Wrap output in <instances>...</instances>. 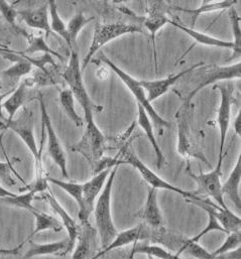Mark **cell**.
Segmentation results:
<instances>
[{"label":"cell","instance_id":"obj_7","mask_svg":"<svg viewBox=\"0 0 241 259\" xmlns=\"http://www.w3.org/2000/svg\"><path fill=\"white\" fill-rule=\"evenodd\" d=\"M33 116L32 112L28 108H23L19 113L17 118H13L8 121L4 130H12L15 134L19 136V138L23 141V143L27 146L29 151L31 152L34 161H35V175L39 172H44L43 163H42V150L38 149V146L35 141L34 133H33Z\"/></svg>","mask_w":241,"mask_h":259},{"label":"cell","instance_id":"obj_3","mask_svg":"<svg viewBox=\"0 0 241 259\" xmlns=\"http://www.w3.org/2000/svg\"><path fill=\"white\" fill-rule=\"evenodd\" d=\"M191 72L192 78L188 91L185 92L183 96V101L186 104H191L194 97L204 88L220 82V81H230L234 79H239L241 77V63H233L229 66H200Z\"/></svg>","mask_w":241,"mask_h":259},{"label":"cell","instance_id":"obj_31","mask_svg":"<svg viewBox=\"0 0 241 259\" xmlns=\"http://www.w3.org/2000/svg\"><path fill=\"white\" fill-rule=\"evenodd\" d=\"M26 39L28 41L27 49L23 52L24 55L26 54H35V53H44V54H50L55 58H58L61 62H64L63 56H61L59 53L55 52L46 41L44 38L43 33L35 34V33H28L26 36Z\"/></svg>","mask_w":241,"mask_h":259},{"label":"cell","instance_id":"obj_35","mask_svg":"<svg viewBox=\"0 0 241 259\" xmlns=\"http://www.w3.org/2000/svg\"><path fill=\"white\" fill-rule=\"evenodd\" d=\"M183 253H186L192 257L201 259H211L212 255L209 253L205 248H203L201 245L198 244V242H190L188 239L184 241L182 246L178 249L177 253L175 254L178 257H180Z\"/></svg>","mask_w":241,"mask_h":259},{"label":"cell","instance_id":"obj_26","mask_svg":"<svg viewBox=\"0 0 241 259\" xmlns=\"http://www.w3.org/2000/svg\"><path fill=\"white\" fill-rule=\"evenodd\" d=\"M68 245V239L52 242V243H45V244H38L34 242H30V246L26 253L24 254V258H32L36 256H44V255H57L62 252V255H64V252Z\"/></svg>","mask_w":241,"mask_h":259},{"label":"cell","instance_id":"obj_2","mask_svg":"<svg viewBox=\"0 0 241 259\" xmlns=\"http://www.w3.org/2000/svg\"><path fill=\"white\" fill-rule=\"evenodd\" d=\"M119 164H115L111 167V170L108 175V178L104 184V187L97 198L93 213L95 217V224L101 241V247L104 249L107 245L111 243L116 234L118 233L115 225L113 223L112 214H111V196L113 183L118 170Z\"/></svg>","mask_w":241,"mask_h":259},{"label":"cell","instance_id":"obj_13","mask_svg":"<svg viewBox=\"0 0 241 259\" xmlns=\"http://www.w3.org/2000/svg\"><path fill=\"white\" fill-rule=\"evenodd\" d=\"M219 90L221 101L220 106L218 108L217 112V118L216 122L219 127V156L218 157H224V147L227 137V132L229 130L230 124V118H231V107L233 103V94L235 91L234 85L231 82L223 83L220 85H217L215 87Z\"/></svg>","mask_w":241,"mask_h":259},{"label":"cell","instance_id":"obj_25","mask_svg":"<svg viewBox=\"0 0 241 259\" xmlns=\"http://www.w3.org/2000/svg\"><path fill=\"white\" fill-rule=\"evenodd\" d=\"M94 229L89 222L81 223L79 234L77 236V246L74 250V258H88L91 250V240L94 236Z\"/></svg>","mask_w":241,"mask_h":259},{"label":"cell","instance_id":"obj_29","mask_svg":"<svg viewBox=\"0 0 241 259\" xmlns=\"http://www.w3.org/2000/svg\"><path fill=\"white\" fill-rule=\"evenodd\" d=\"M48 5H49V15L51 18L50 26H51L52 31L57 33L58 35H60L72 50L73 47L71 45V41H70V38L68 35L67 24L65 23V21L62 19V17L59 14L57 0H48Z\"/></svg>","mask_w":241,"mask_h":259},{"label":"cell","instance_id":"obj_4","mask_svg":"<svg viewBox=\"0 0 241 259\" xmlns=\"http://www.w3.org/2000/svg\"><path fill=\"white\" fill-rule=\"evenodd\" d=\"M190 105L184 103L178 110L176 117L178 120V152L185 158H196L207 162L202 149L201 132L192 127Z\"/></svg>","mask_w":241,"mask_h":259},{"label":"cell","instance_id":"obj_14","mask_svg":"<svg viewBox=\"0 0 241 259\" xmlns=\"http://www.w3.org/2000/svg\"><path fill=\"white\" fill-rule=\"evenodd\" d=\"M155 229L156 228H151L148 225H146L145 223H142V224L134 226L133 228H130L125 231H122L120 233H117L116 236L114 237V239L111 241V243L109 245H107L104 249H102V251L98 252L94 256V258L100 257L107 252H110V251L120 248V247H124L131 243L134 244L136 242H140V241H144V240L153 242L154 236H155Z\"/></svg>","mask_w":241,"mask_h":259},{"label":"cell","instance_id":"obj_8","mask_svg":"<svg viewBox=\"0 0 241 259\" xmlns=\"http://www.w3.org/2000/svg\"><path fill=\"white\" fill-rule=\"evenodd\" d=\"M120 163L130 164L134 168L138 170V172L141 175L142 179L149 185V187L154 188L156 190H168L174 193L179 194L180 196L184 197L185 199H192V200H201L197 194V192H188L180 189L179 187L173 186L166 182L164 179H162L159 176H157L153 170H151L147 165H145L131 149H126L123 151V158L119 159Z\"/></svg>","mask_w":241,"mask_h":259},{"label":"cell","instance_id":"obj_5","mask_svg":"<svg viewBox=\"0 0 241 259\" xmlns=\"http://www.w3.org/2000/svg\"><path fill=\"white\" fill-rule=\"evenodd\" d=\"M100 60L102 61V63L105 66H107L111 71H113L114 74L123 82V84L127 87V89L130 91V93L135 98L136 103L140 104L145 109L147 115L149 116V118L153 122L154 127L158 130L159 135L164 134L165 128H170L171 127V123L168 120H166L165 118H163V116H160L157 113V111L154 109V107L151 105V103L148 102L145 90L140 85L138 80H136L135 78H133L132 76H130L129 74L124 72L118 66H116L111 60H109L105 55L101 54L100 55Z\"/></svg>","mask_w":241,"mask_h":259},{"label":"cell","instance_id":"obj_19","mask_svg":"<svg viewBox=\"0 0 241 259\" xmlns=\"http://www.w3.org/2000/svg\"><path fill=\"white\" fill-rule=\"evenodd\" d=\"M30 88L25 84L23 80L19 82V84L13 89V91L6 97V99L2 102V108L6 111L7 117L5 124L12 120L19 109L26 103L28 100V92ZM4 124V126H5ZM4 130V127H3Z\"/></svg>","mask_w":241,"mask_h":259},{"label":"cell","instance_id":"obj_33","mask_svg":"<svg viewBox=\"0 0 241 259\" xmlns=\"http://www.w3.org/2000/svg\"><path fill=\"white\" fill-rule=\"evenodd\" d=\"M94 19H95L94 16L88 17V16H85L83 12H78L69 20L67 24V31H68V35H69L72 47L73 45L76 44V39L80 31Z\"/></svg>","mask_w":241,"mask_h":259},{"label":"cell","instance_id":"obj_41","mask_svg":"<svg viewBox=\"0 0 241 259\" xmlns=\"http://www.w3.org/2000/svg\"><path fill=\"white\" fill-rule=\"evenodd\" d=\"M218 257H219V258L240 259V247H238V248H236V249H232V250L227 251V252H225V253H222V254H220Z\"/></svg>","mask_w":241,"mask_h":259},{"label":"cell","instance_id":"obj_32","mask_svg":"<svg viewBox=\"0 0 241 259\" xmlns=\"http://www.w3.org/2000/svg\"><path fill=\"white\" fill-rule=\"evenodd\" d=\"M28 191L21 194V195H15L13 197H5L0 199V201L11 205V206H15L18 208H22L28 212H31L33 210H35L36 208L32 205V201L34 199V196L38 193V191L33 188L32 186H27Z\"/></svg>","mask_w":241,"mask_h":259},{"label":"cell","instance_id":"obj_37","mask_svg":"<svg viewBox=\"0 0 241 259\" xmlns=\"http://www.w3.org/2000/svg\"><path fill=\"white\" fill-rule=\"evenodd\" d=\"M228 236L226 238V240L224 241V243L218 248L216 249L213 253H211L212 258L218 257L220 254L225 253L227 251H230L232 249H236L238 247H240L241 243V232L240 230H236V231H231L227 233Z\"/></svg>","mask_w":241,"mask_h":259},{"label":"cell","instance_id":"obj_39","mask_svg":"<svg viewBox=\"0 0 241 259\" xmlns=\"http://www.w3.org/2000/svg\"><path fill=\"white\" fill-rule=\"evenodd\" d=\"M13 167L10 162L0 161V180L7 187H13L16 183L12 177Z\"/></svg>","mask_w":241,"mask_h":259},{"label":"cell","instance_id":"obj_30","mask_svg":"<svg viewBox=\"0 0 241 259\" xmlns=\"http://www.w3.org/2000/svg\"><path fill=\"white\" fill-rule=\"evenodd\" d=\"M59 102L65 112V114L69 117V119L77 126L81 127L84 125L82 117L77 113L75 108V98L73 96V93L71 90L63 89L60 91L59 94Z\"/></svg>","mask_w":241,"mask_h":259},{"label":"cell","instance_id":"obj_21","mask_svg":"<svg viewBox=\"0 0 241 259\" xmlns=\"http://www.w3.org/2000/svg\"><path fill=\"white\" fill-rule=\"evenodd\" d=\"M139 217L144 221L146 225L151 228H159L163 226V215L157 202V190L154 188H148V195L143 210L139 214Z\"/></svg>","mask_w":241,"mask_h":259},{"label":"cell","instance_id":"obj_23","mask_svg":"<svg viewBox=\"0 0 241 259\" xmlns=\"http://www.w3.org/2000/svg\"><path fill=\"white\" fill-rule=\"evenodd\" d=\"M240 181H241V156H238L236 164L231 170L227 181L222 185V194L227 197L231 203L234 204L235 208L240 211Z\"/></svg>","mask_w":241,"mask_h":259},{"label":"cell","instance_id":"obj_38","mask_svg":"<svg viewBox=\"0 0 241 259\" xmlns=\"http://www.w3.org/2000/svg\"><path fill=\"white\" fill-rule=\"evenodd\" d=\"M207 215H208V223H207L206 227L200 233H198L195 237H193L191 239H188L190 242H199V240L203 236H205L206 234H208L209 232H212V231H221V232L225 233V230L220 225L218 220L212 214H210V213H207Z\"/></svg>","mask_w":241,"mask_h":259},{"label":"cell","instance_id":"obj_40","mask_svg":"<svg viewBox=\"0 0 241 259\" xmlns=\"http://www.w3.org/2000/svg\"><path fill=\"white\" fill-rule=\"evenodd\" d=\"M13 90H8V91H5L3 93L0 94V130H3L4 127V124L6 122V117L3 115L2 113V102L4 101V99L12 92Z\"/></svg>","mask_w":241,"mask_h":259},{"label":"cell","instance_id":"obj_22","mask_svg":"<svg viewBox=\"0 0 241 259\" xmlns=\"http://www.w3.org/2000/svg\"><path fill=\"white\" fill-rule=\"evenodd\" d=\"M170 24H172L173 26L177 27L178 29L184 31L185 33H187L191 38L194 39L195 44H199V45H203V46H207V47H216V48H221V49H228V50H232L233 49V42L232 41H226L223 39H219L217 37H214L212 35H209L205 32H201L198 31L196 29H194L193 27H188L186 25H183L182 23L175 21V20H170L169 22Z\"/></svg>","mask_w":241,"mask_h":259},{"label":"cell","instance_id":"obj_18","mask_svg":"<svg viewBox=\"0 0 241 259\" xmlns=\"http://www.w3.org/2000/svg\"><path fill=\"white\" fill-rule=\"evenodd\" d=\"M18 16L29 27L37 30L45 31L47 36L53 33L50 26V15L48 2L34 9H26L18 11Z\"/></svg>","mask_w":241,"mask_h":259},{"label":"cell","instance_id":"obj_46","mask_svg":"<svg viewBox=\"0 0 241 259\" xmlns=\"http://www.w3.org/2000/svg\"><path fill=\"white\" fill-rule=\"evenodd\" d=\"M215 0H202V4H205V3H209V2H213Z\"/></svg>","mask_w":241,"mask_h":259},{"label":"cell","instance_id":"obj_42","mask_svg":"<svg viewBox=\"0 0 241 259\" xmlns=\"http://www.w3.org/2000/svg\"><path fill=\"white\" fill-rule=\"evenodd\" d=\"M233 127H234V132L235 135L238 137H241V113L240 111L237 113L234 121H233Z\"/></svg>","mask_w":241,"mask_h":259},{"label":"cell","instance_id":"obj_24","mask_svg":"<svg viewBox=\"0 0 241 259\" xmlns=\"http://www.w3.org/2000/svg\"><path fill=\"white\" fill-rule=\"evenodd\" d=\"M238 1L239 0L213 1V2H209V3L201 4V6H199L198 8H195V9L183 8V7H179V6H172V9L177 10V11H181V12H184V13H187V14H190L192 16L191 25L193 27L200 15L207 14V13H212V12H216V11H220V10H227L230 7L236 5L238 3Z\"/></svg>","mask_w":241,"mask_h":259},{"label":"cell","instance_id":"obj_6","mask_svg":"<svg viewBox=\"0 0 241 259\" xmlns=\"http://www.w3.org/2000/svg\"><path fill=\"white\" fill-rule=\"evenodd\" d=\"M142 33L143 30L140 25L125 23V22H107V23H97L94 28V33L92 37L91 45L89 47L88 53L85 56L81 69L84 71L90 64L92 58L103 48L105 45L114 40L122 35L132 34V33Z\"/></svg>","mask_w":241,"mask_h":259},{"label":"cell","instance_id":"obj_44","mask_svg":"<svg viewBox=\"0 0 241 259\" xmlns=\"http://www.w3.org/2000/svg\"><path fill=\"white\" fill-rule=\"evenodd\" d=\"M15 195H16V194L10 192L9 190L5 189L4 187H2V186L0 185V199L5 198V197H13V196H15Z\"/></svg>","mask_w":241,"mask_h":259},{"label":"cell","instance_id":"obj_17","mask_svg":"<svg viewBox=\"0 0 241 259\" xmlns=\"http://www.w3.org/2000/svg\"><path fill=\"white\" fill-rule=\"evenodd\" d=\"M44 196H45L47 202L49 203V205L51 206V208L53 209V211L59 216L63 226L66 228V230L68 232V245L64 252V255H65V254L73 251L74 245L76 244L77 236L79 234L80 226L69 215V213L60 205L58 200L55 198V196L52 194V192L49 189L44 192Z\"/></svg>","mask_w":241,"mask_h":259},{"label":"cell","instance_id":"obj_34","mask_svg":"<svg viewBox=\"0 0 241 259\" xmlns=\"http://www.w3.org/2000/svg\"><path fill=\"white\" fill-rule=\"evenodd\" d=\"M135 253L146 254L148 257H157V258H177L175 254L167 250L166 248L154 245V244H145V243H134V247L132 249V253L130 257H132Z\"/></svg>","mask_w":241,"mask_h":259},{"label":"cell","instance_id":"obj_28","mask_svg":"<svg viewBox=\"0 0 241 259\" xmlns=\"http://www.w3.org/2000/svg\"><path fill=\"white\" fill-rule=\"evenodd\" d=\"M228 16L233 33V49L232 54L229 59L226 60V63H231L236 60L239 61L241 57V18L234 6L228 9Z\"/></svg>","mask_w":241,"mask_h":259},{"label":"cell","instance_id":"obj_11","mask_svg":"<svg viewBox=\"0 0 241 259\" xmlns=\"http://www.w3.org/2000/svg\"><path fill=\"white\" fill-rule=\"evenodd\" d=\"M224 157H218V162L216 167L209 171V172H201L200 175H194L191 172V170L188 168L187 172L188 175L198 184L199 191L197 194H205L208 197L212 198L217 205H219L222 208H227L224 196L222 194V184H221V168H222V162Z\"/></svg>","mask_w":241,"mask_h":259},{"label":"cell","instance_id":"obj_27","mask_svg":"<svg viewBox=\"0 0 241 259\" xmlns=\"http://www.w3.org/2000/svg\"><path fill=\"white\" fill-rule=\"evenodd\" d=\"M30 213L34 216L35 223H34V230L31 232L28 239L32 238L34 235H36L37 233L43 232V231L53 230L55 232H60L64 228V226L60 220L51 216L48 213L42 212L37 209L31 211Z\"/></svg>","mask_w":241,"mask_h":259},{"label":"cell","instance_id":"obj_45","mask_svg":"<svg viewBox=\"0 0 241 259\" xmlns=\"http://www.w3.org/2000/svg\"><path fill=\"white\" fill-rule=\"evenodd\" d=\"M114 3H122V2H128V1H135V0H112Z\"/></svg>","mask_w":241,"mask_h":259},{"label":"cell","instance_id":"obj_16","mask_svg":"<svg viewBox=\"0 0 241 259\" xmlns=\"http://www.w3.org/2000/svg\"><path fill=\"white\" fill-rule=\"evenodd\" d=\"M204 63H199L196 65H193L191 68L180 72L178 74H174L171 76H168L166 78L163 79H157V80H152V81H145V80H140L139 83L140 85L143 87V89L145 90V93H147L146 97L149 103L157 100L159 97H162L163 95L167 94L169 92V90L176 85L185 75L191 73L192 71H194L196 68L200 67L201 65H203Z\"/></svg>","mask_w":241,"mask_h":259},{"label":"cell","instance_id":"obj_9","mask_svg":"<svg viewBox=\"0 0 241 259\" xmlns=\"http://www.w3.org/2000/svg\"><path fill=\"white\" fill-rule=\"evenodd\" d=\"M41 106V115H42V125L43 130L47 132L48 138V152L53 161L59 166L61 169L62 176L66 179H69L68 170H67V157L65 150L60 142V139L56 133V130L53 126L51 117L46 107V103L41 92L37 93V97L35 98Z\"/></svg>","mask_w":241,"mask_h":259},{"label":"cell","instance_id":"obj_36","mask_svg":"<svg viewBox=\"0 0 241 259\" xmlns=\"http://www.w3.org/2000/svg\"><path fill=\"white\" fill-rule=\"evenodd\" d=\"M0 14L3 18L17 31V33H21L24 37L28 34L25 30L18 27L16 25V18L18 16V10L13 7L12 4L8 3L7 0H0Z\"/></svg>","mask_w":241,"mask_h":259},{"label":"cell","instance_id":"obj_15","mask_svg":"<svg viewBox=\"0 0 241 259\" xmlns=\"http://www.w3.org/2000/svg\"><path fill=\"white\" fill-rule=\"evenodd\" d=\"M190 203L200 207L203 209L206 213L212 214L220 223V225L225 230V233L240 230L241 220L240 217L235 215L233 212H231L228 208H222L216 203H213L211 200H192V199H186Z\"/></svg>","mask_w":241,"mask_h":259},{"label":"cell","instance_id":"obj_20","mask_svg":"<svg viewBox=\"0 0 241 259\" xmlns=\"http://www.w3.org/2000/svg\"><path fill=\"white\" fill-rule=\"evenodd\" d=\"M137 124L141 127V130H143V132L146 135V138L148 139V141L150 142V144L153 148L155 158H156V167L158 169L162 168V166L164 164H167L166 157H165L164 152L162 151V149L156 141V138L154 136L153 124H152L151 119L147 115L145 109L138 103H137Z\"/></svg>","mask_w":241,"mask_h":259},{"label":"cell","instance_id":"obj_43","mask_svg":"<svg viewBox=\"0 0 241 259\" xmlns=\"http://www.w3.org/2000/svg\"><path fill=\"white\" fill-rule=\"evenodd\" d=\"M109 76V71L106 69V67H101L96 71V77L99 80H105Z\"/></svg>","mask_w":241,"mask_h":259},{"label":"cell","instance_id":"obj_10","mask_svg":"<svg viewBox=\"0 0 241 259\" xmlns=\"http://www.w3.org/2000/svg\"><path fill=\"white\" fill-rule=\"evenodd\" d=\"M146 15L139 16V19L142 21V25L145 26L150 34L154 54L155 71L157 72L155 36L156 33L170 22L171 18L169 17L168 12L170 8L172 9V7L168 4V0H146Z\"/></svg>","mask_w":241,"mask_h":259},{"label":"cell","instance_id":"obj_12","mask_svg":"<svg viewBox=\"0 0 241 259\" xmlns=\"http://www.w3.org/2000/svg\"><path fill=\"white\" fill-rule=\"evenodd\" d=\"M111 168H105L97 172L91 180L82 184V200L79 206L78 218L81 223L89 222V217L93 213L95 202L101 193Z\"/></svg>","mask_w":241,"mask_h":259},{"label":"cell","instance_id":"obj_1","mask_svg":"<svg viewBox=\"0 0 241 259\" xmlns=\"http://www.w3.org/2000/svg\"><path fill=\"white\" fill-rule=\"evenodd\" d=\"M62 77L71 92L73 93L74 98L83 108L84 118L86 122V130L84 135L91 138L102 136L103 133L101 132V130H99V127L94 120V112H101L102 107L92 101L86 90L83 81V71L81 69L80 58L76 52H71L69 63L65 71L63 72Z\"/></svg>","mask_w":241,"mask_h":259}]
</instances>
